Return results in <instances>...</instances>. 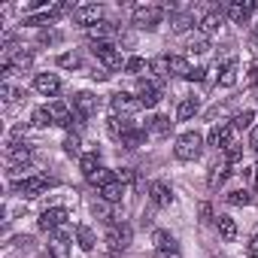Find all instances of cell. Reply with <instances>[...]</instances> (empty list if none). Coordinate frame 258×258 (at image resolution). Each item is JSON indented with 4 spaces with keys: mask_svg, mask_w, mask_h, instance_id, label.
I'll return each instance as SVG.
<instances>
[{
    "mask_svg": "<svg viewBox=\"0 0 258 258\" xmlns=\"http://www.w3.org/2000/svg\"><path fill=\"white\" fill-rule=\"evenodd\" d=\"M131 237H134V231H131V225H127V222H112V225H106V237H103L106 255L124 252L127 246H131Z\"/></svg>",
    "mask_w": 258,
    "mask_h": 258,
    "instance_id": "6da1fadb",
    "label": "cell"
},
{
    "mask_svg": "<svg viewBox=\"0 0 258 258\" xmlns=\"http://www.w3.org/2000/svg\"><path fill=\"white\" fill-rule=\"evenodd\" d=\"M201 152H204V137H201L198 131H185V134L176 140V146H173V155H176L179 161H195Z\"/></svg>",
    "mask_w": 258,
    "mask_h": 258,
    "instance_id": "7a4b0ae2",
    "label": "cell"
},
{
    "mask_svg": "<svg viewBox=\"0 0 258 258\" xmlns=\"http://www.w3.org/2000/svg\"><path fill=\"white\" fill-rule=\"evenodd\" d=\"M91 52H94V58H97L106 70H124L121 52H118L112 43H91Z\"/></svg>",
    "mask_w": 258,
    "mask_h": 258,
    "instance_id": "3957f363",
    "label": "cell"
},
{
    "mask_svg": "<svg viewBox=\"0 0 258 258\" xmlns=\"http://www.w3.org/2000/svg\"><path fill=\"white\" fill-rule=\"evenodd\" d=\"M109 106H112V112L115 115H134L137 109H143V103H140V97H134V94H127V91H115L112 97H109Z\"/></svg>",
    "mask_w": 258,
    "mask_h": 258,
    "instance_id": "277c9868",
    "label": "cell"
},
{
    "mask_svg": "<svg viewBox=\"0 0 258 258\" xmlns=\"http://www.w3.org/2000/svg\"><path fill=\"white\" fill-rule=\"evenodd\" d=\"M67 219H70V210H67V207L43 210V216H40V231L55 234V231H61V225H67Z\"/></svg>",
    "mask_w": 258,
    "mask_h": 258,
    "instance_id": "5b68a950",
    "label": "cell"
},
{
    "mask_svg": "<svg viewBox=\"0 0 258 258\" xmlns=\"http://www.w3.org/2000/svg\"><path fill=\"white\" fill-rule=\"evenodd\" d=\"M161 19H164V7H137L134 10V28L152 31Z\"/></svg>",
    "mask_w": 258,
    "mask_h": 258,
    "instance_id": "8992f818",
    "label": "cell"
},
{
    "mask_svg": "<svg viewBox=\"0 0 258 258\" xmlns=\"http://www.w3.org/2000/svg\"><path fill=\"white\" fill-rule=\"evenodd\" d=\"M100 19H103V7H97V4H88V7H76L73 10V22L82 25L85 31L94 28V25H100Z\"/></svg>",
    "mask_w": 258,
    "mask_h": 258,
    "instance_id": "52a82bcc",
    "label": "cell"
},
{
    "mask_svg": "<svg viewBox=\"0 0 258 258\" xmlns=\"http://www.w3.org/2000/svg\"><path fill=\"white\" fill-rule=\"evenodd\" d=\"M49 185H52V179H46V176H28V179L16 182V191H19L22 198H40Z\"/></svg>",
    "mask_w": 258,
    "mask_h": 258,
    "instance_id": "ba28073f",
    "label": "cell"
},
{
    "mask_svg": "<svg viewBox=\"0 0 258 258\" xmlns=\"http://www.w3.org/2000/svg\"><path fill=\"white\" fill-rule=\"evenodd\" d=\"M73 109H76L79 118H91L97 112V97L91 91H76L73 94Z\"/></svg>",
    "mask_w": 258,
    "mask_h": 258,
    "instance_id": "9c48e42d",
    "label": "cell"
},
{
    "mask_svg": "<svg viewBox=\"0 0 258 258\" xmlns=\"http://www.w3.org/2000/svg\"><path fill=\"white\" fill-rule=\"evenodd\" d=\"M137 97H140V103H143L146 109H152V106H158V100H161V88H158L152 79H140Z\"/></svg>",
    "mask_w": 258,
    "mask_h": 258,
    "instance_id": "30bf717a",
    "label": "cell"
},
{
    "mask_svg": "<svg viewBox=\"0 0 258 258\" xmlns=\"http://www.w3.org/2000/svg\"><path fill=\"white\" fill-rule=\"evenodd\" d=\"M210 146H216V149L234 146V124H216L210 131Z\"/></svg>",
    "mask_w": 258,
    "mask_h": 258,
    "instance_id": "8fae6325",
    "label": "cell"
},
{
    "mask_svg": "<svg viewBox=\"0 0 258 258\" xmlns=\"http://www.w3.org/2000/svg\"><path fill=\"white\" fill-rule=\"evenodd\" d=\"M34 88H37L40 94H46V97H55V94L61 91V79H58L55 73H37V76H34Z\"/></svg>",
    "mask_w": 258,
    "mask_h": 258,
    "instance_id": "7c38bea8",
    "label": "cell"
},
{
    "mask_svg": "<svg viewBox=\"0 0 258 258\" xmlns=\"http://www.w3.org/2000/svg\"><path fill=\"white\" fill-rule=\"evenodd\" d=\"M49 252L55 258H70V234L67 231H55L49 240Z\"/></svg>",
    "mask_w": 258,
    "mask_h": 258,
    "instance_id": "4fadbf2b",
    "label": "cell"
},
{
    "mask_svg": "<svg viewBox=\"0 0 258 258\" xmlns=\"http://www.w3.org/2000/svg\"><path fill=\"white\" fill-rule=\"evenodd\" d=\"M149 198H152L155 207H170L173 204V191H170L167 182H152L149 185Z\"/></svg>",
    "mask_w": 258,
    "mask_h": 258,
    "instance_id": "5bb4252c",
    "label": "cell"
},
{
    "mask_svg": "<svg viewBox=\"0 0 258 258\" xmlns=\"http://www.w3.org/2000/svg\"><path fill=\"white\" fill-rule=\"evenodd\" d=\"M146 131H152L155 137H167L173 131V121H170V115H152L146 121Z\"/></svg>",
    "mask_w": 258,
    "mask_h": 258,
    "instance_id": "9a60e30c",
    "label": "cell"
},
{
    "mask_svg": "<svg viewBox=\"0 0 258 258\" xmlns=\"http://www.w3.org/2000/svg\"><path fill=\"white\" fill-rule=\"evenodd\" d=\"M49 112H52V118H55V124H58V127H70V124H73V115H70L67 103L52 100V103H49Z\"/></svg>",
    "mask_w": 258,
    "mask_h": 258,
    "instance_id": "2e32d148",
    "label": "cell"
},
{
    "mask_svg": "<svg viewBox=\"0 0 258 258\" xmlns=\"http://www.w3.org/2000/svg\"><path fill=\"white\" fill-rule=\"evenodd\" d=\"M152 243H155L158 252H176V237H173L170 231H164V228H158V231L152 234Z\"/></svg>",
    "mask_w": 258,
    "mask_h": 258,
    "instance_id": "e0dca14e",
    "label": "cell"
},
{
    "mask_svg": "<svg viewBox=\"0 0 258 258\" xmlns=\"http://www.w3.org/2000/svg\"><path fill=\"white\" fill-rule=\"evenodd\" d=\"M131 127H134V121H127L124 115H112V118L106 121V131H109V134H112L115 140H121V137H124L127 131H131Z\"/></svg>",
    "mask_w": 258,
    "mask_h": 258,
    "instance_id": "ac0fdd59",
    "label": "cell"
},
{
    "mask_svg": "<svg viewBox=\"0 0 258 258\" xmlns=\"http://www.w3.org/2000/svg\"><path fill=\"white\" fill-rule=\"evenodd\" d=\"M143 143H146V131H143V127H137V124L121 137V146H124V149H140Z\"/></svg>",
    "mask_w": 258,
    "mask_h": 258,
    "instance_id": "d6986e66",
    "label": "cell"
},
{
    "mask_svg": "<svg viewBox=\"0 0 258 258\" xmlns=\"http://www.w3.org/2000/svg\"><path fill=\"white\" fill-rule=\"evenodd\" d=\"M252 10H255V4H249V0H237V4L228 7V19L231 22H243V19H249Z\"/></svg>",
    "mask_w": 258,
    "mask_h": 258,
    "instance_id": "ffe728a7",
    "label": "cell"
},
{
    "mask_svg": "<svg viewBox=\"0 0 258 258\" xmlns=\"http://www.w3.org/2000/svg\"><path fill=\"white\" fill-rule=\"evenodd\" d=\"M88 37H91L94 43H109V37H115V28H112L109 22H100V25L88 28Z\"/></svg>",
    "mask_w": 258,
    "mask_h": 258,
    "instance_id": "44dd1931",
    "label": "cell"
},
{
    "mask_svg": "<svg viewBox=\"0 0 258 258\" xmlns=\"http://www.w3.org/2000/svg\"><path fill=\"white\" fill-rule=\"evenodd\" d=\"M167 73L170 76H188L191 73V67H188V61L185 58H179V55H167Z\"/></svg>",
    "mask_w": 258,
    "mask_h": 258,
    "instance_id": "7402d4cb",
    "label": "cell"
},
{
    "mask_svg": "<svg viewBox=\"0 0 258 258\" xmlns=\"http://www.w3.org/2000/svg\"><path fill=\"white\" fill-rule=\"evenodd\" d=\"M228 176H231V164L222 161V164H213V167H210V179H207V182H210V188H216V185H222Z\"/></svg>",
    "mask_w": 258,
    "mask_h": 258,
    "instance_id": "603a6c76",
    "label": "cell"
},
{
    "mask_svg": "<svg viewBox=\"0 0 258 258\" xmlns=\"http://www.w3.org/2000/svg\"><path fill=\"white\" fill-rule=\"evenodd\" d=\"M76 243H79L82 252H91L94 243H97V240H94V231H91L88 225H76Z\"/></svg>",
    "mask_w": 258,
    "mask_h": 258,
    "instance_id": "cb8c5ba5",
    "label": "cell"
},
{
    "mask_svg": "<svg viewBox=\"0 0 258 258\" xmlns=\"http://www.w3.org/2000/svg\"><path fill=\"white\" fill-rule=\"evenodd\" d=\"M201 109V103H198V97H185L179 106H176V121H188L195 112Z\"/></svg>",
    "mask_w": 258,
    "mask_h": 258,
    "instance_id": "d4e9b609",
    "label": "cell"
},
{
    "mask_svg": "<svg viewBox=\"0 0 258 258\" xmlns=\"http://www.w3.org/2000/svg\"><path fill=\"white\" fill-rule=\"evenodd\" d=\"M216 228L225 240H237V222L231 216H216Z\"/></svg>",
    "mask_w": 258,
    "mask_h": 258,
    "instance_id": "484cf974",
    "label": "cell"
},
{
    "mask_svg": "<svg viewBox=\"0 0 258 258\" xmlns=\"http://www.w3.org/2000/svg\"><path fill=\"white\" fill-rule=\"evenodd\" d=\"M58 16H61V10H58V7H52L49 13H40V16H28V19H25V25H31V28H40V25H52Z\"/></svg>",
    "mask_w": 258,
    "mask_h": 258,
    "instance_id": "4316f807",
    "label": "cell"
},
{
    "mask_svg": "<svg viewBox=\"0 0 258 258\" xmlns=\"http://www.w3.org/2000/svg\"><path fill=\"white\" fill-rule=\"evenodd\" d=\"M219 25H222V13H207V16L201 19V34L210 37V34L219 31Z\"/></svg>",
    "mask_w": 258,
    "mask_h": 258,
    "instance_id": "83f0119b",
    "label": "cell"
},
{
    "mask_svg": "<svg viewBox=\"0 0 258 258\" xmlns=\"http://www.w3.org/2000/svg\"><path fill=\"white\" fill-rule=\"evenodd\" d=\"M121 195H124V185L115 179V182H109L106 188H100V198L106 201V204H118L121 201Z\"/></svg>",
    "mask_w": 258,
    "mask_h": 258,
    "instance_id": "f1b7e54d",
    "label": "cell"
},
{
    "mask_svg": "<svg viewBox=\"0 0 258 258\" xmlns=\"http://www.w3.org/2000/svg\"><path fill=\"white\" fill-rule=\"evenodd\" d=\"M143 70H149V61H146V58H137V55H134V58L124 61V73H127V76H140Z\"/></svg>",
    "mask_w": 258,
    "mask_h": 258,
    "instance_id": "f546056e",
    "label": "cell"
},
{
    "mask_svg": "<svg viewBox=\"0 0 258 258\" xmlns=\"http://www.w3.org/2000/svg\"><path fill=\"white\" fill-rule=\"evenodd\" d=\"M219 85H225V88H231V85H237V64H225V67H219Z\"/></svg>",
    "mask_w": 258,
    "mask_h": 258,
    "instance_id": "4dcf8cb0",
    "label": "cell"
},
{
    "mask_svg": "<svg viewBox=\"0 0 258 258\" xmlns=\"http://www.w3.org/2000/svg\"><path fill=\"white\" fill-rule=\"evenodd\" d=\"M88 179H91V185H97V188H106L109 182H115V173H112V170H103V167H100V170H94V173H91Z\"/></svg>",
    "mask_w": 258,
    "mask_h": 258,
    "instance_id": "1f68e13d",
    "label": "cell"
},
{
    "mask_svg": "<svg viewBox=\"0 0 258 258\" xmlns=\"http://www.w3.org/2000/svg\"><path fill=\"white\" fill-rule=\"evenodd\" d=\"M31 121H34L37 127H49V124H55V118H52V112H49V106H40V109H34V115H31Z\"/></svg>",
    "mask_w": 258,
    "mask_h": 258,
    "instance_id": "d6a6232c",
    "label": "cell"
},
{
    "mask_svg": "<svg viewBox=\"0 0 258 258\" xmlns=\"http://www.w3.org/2000/svg\"><path fill=\"white\" fill-rule=\"evenodd\" d=\"M79 167H82L85 176H91L94 170H100V167H97V152H85V155L79 158Z\"/></svg>",
    "mask_w": 258,
    "mask_h": 258,
    "instance_id": "836d02e7",
    "label": "cell"
},
{
    "mask_svg": "<svg viewBox=\"0 0 258 258\" xmlns=\"http://www.w3.org/2000/svg\"><path fill=\"white\" fill-rule=\"evenodd\" d=\"M228 204H231V207H249V204H252V195H249L246 188H237V191L228 195Z\"/></svg>",
    "mask_w": 258,
    "mask_h": 258,
    "instance_id": "e575fe53",
    "label": "cell"
},
{
    "mask_svg": "<svg viewBox=\"0 0 258 258\" xmlns=\"http://www.w3.org/2000/svg\"><path fill=\"white\" fill-rule=\"evenodd\" d=\"M252 121H255V112H252V109H243V112H237V115H234V121H231V124H234V131H243V127H249Z\"/></svg>",
    "mask_w": 258,
    "mask_h": 258,
    "instance_id": "d590c367",
    "label": "cell"
},
{
    "mask_svg": "<svg viewBox=\"0 0 258 258\" xmlns=\"http://www.w3.org/2000/svg\"><path fill=\"white\" fill-rule=\"evenodd\" d=\"M79 146H82V143H79V137H76V134H67V137H64V152H67V155L82 158V149H79Z\"/></svg>",
    "mask_w": 258,
    "mask_h": 258,
    "instance_id": "8d00e7d4",
    "label": "cell"
},
{
    "mask_svg": "<svg viewBox=\"0 0 258 258\" xmlns=\"http://www.w3.org/2000/svg\"><path fill=\"white\" fill-rule=\"evenodd\" d=\"M91 213H94V216H100V222H106V225H112V222H115V219L109 216L106 201H94V204H91Z\"/></svg>",
    "mask_w": 258,
    "mask_h": 258,
    "instance_id": "74e56055",
    "label": "cell"
},
{
    "mask_svg": "<svg viewBox=\"0 0 258 258\" xmlns=\"http://www.w3.org/2000/svg\"><path fill=\"white\" fill-rule=\"evenodd\" d=\"M0 94H4V100H19V97H25V91H19L16 85H10V82H4V85H0Z\"/></svg>",
    "mask_w": 258,
    "mask_h": 258,
    "instance_id": "f35d334b",
    "label": "cell"
},
{
    "mask_svg": "<svg viewBox=\"0 0 258 258\" xmlns=\"http://www.w3.org/2000/svg\"><path fill=\"white\" fill-rule=\"evenodd\" d=\"M170 25H173V31H176V34H185V31L195 25V19H191V16H176Z\"/></svg>",
    "mask_w": 258,
    "mask_h": 258,
    "instance_id": "ab89813d",
    "label": "cell"
},
{
    "mask_svg": "<svg viewBox=\"0 0 258 258\" xmlns=\"http://www.w3.org/2000/svg\"><path fill=\"white\" fill-rule=\"evenodd\" d=\"M240 158H243V146H237V143H234V146H228V149H225V161H228V164H237Z\"/></svg>",
    "mask_w": 258,
    "mask_h": 258,
    "instance_id": "60d3db41",
    "label": "cell"
},
{
    "mask_svg": "<svg viewBox=\"0 0 258 258\" xmlns=\"http://www.w3.org/2000/svg\"><path fill=\"white\" fill-rule=\"evenodd\" d=\"M115 179H118L121 185H127V182H134V179H137V173H134L131 167H121V170L115 173Z\"/></svg>",
    "mask_w": 258,
    "mask_h": 258,
    "instance_id": "b9f144b4",
    "label": "cell"
},
{
    "mask_svg": "<svg viewBox=\"0 0 258 258\" xmlns=\"http://www.w3.org/2000/svg\"><path fill=\"white\" fill-rule=\"evenodd\" d=\"M191 49H195V52H210V40L201 34L198 40H191Z\"/></svg>",
    "mask_w": 258,
    "mask_h": 258,
    "instance_id": "7bdbcfd3",
    "label": "cell"
},
{
    "mask_svg": "<svg viewBox=\"0 0 258 258\" xmlns=\"http://www.w3.org/2000/svg\"><path fill=\"white\" fill-rule=\"evenodd\" d=\"M58 64H61V67H79V58H76V55H61Z\"/></svg>",
    "mask_w": 258,
    "mask_h": 258,
    "instance_id": "ee69618b",
    "label": "cell"
},
{
    "mask_svg": "<svg viewBox=\"0 0 258 258\" xmlns=\"http://www.w3.org/2000/svg\"><path fill=\"white\" fill-rule=\"evenodd\" d=\"M204 73H207V70H201V67H191V73H188L185 79H188V82H204V79H207Z\"/></svg>",
    "mask_w": 258,
    "mask_h": 258,
    "instance_id": "f6af8a7d",
    "label": "cell"
},
{
    "mask_svg": "<svg viewBox=\"0 0 258 258\" xmlns=\"http://www.w3.org/2000/svg\"><path fill=\"white\" fill-rule=\"evenodd\" d=\"M201 219H204V222H216V219H213V207H210V204H201Z\"/></svg>",
    "mask_w": 258,
    "mask_h": 258,
    "instance_id": "bcb514c9",
    "label": "cell"
},
{
    "mask_svg": "<svg viewBox=\"0 0 258 258\" xmlns=\"http://www.w3.org/2000/svg\"><path fill=\"white\" fill-rule=\"evenodd\" d=\"M40 40H43V43H55V40H58V34H55V31H46Z\"/></svg>",
    "mask_w": 258,
    "mask_h": 258,
    "instance_id": "7dc6e473",
    "label": "cell"
},
{
    "mask_svg": "<svg viewBox=\"0 0 258 258\" xmlns=\"http://www.w3.org/2000/svg\"><path fill=\"white\" fill-rule=\"evenodd\" d=\"M252 252H258V237H255V240H252Z\"/></svg>",
    "mask_w": 258,
    "mask_h": 258,
    "instance_id": "c3c4849f",
    "label": "cell"
}]
</instances>
